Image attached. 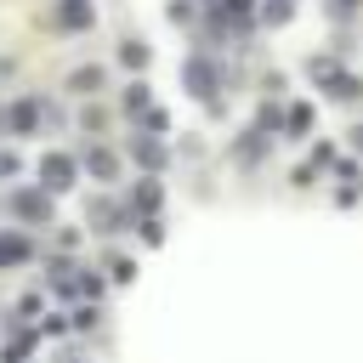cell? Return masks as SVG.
Returning a JSON list of instances; mask_svg holds the SVG:
<instances>
[{
  "label": "cell",
  "instance_id": "30bf717a",
  "mask_svg": "<svg viewBox=\"0 0 363 363\" xmlns=\"http://www.w3.org/2000/svg\"><path fill=\"white\" fill-rule=\"evenodd\" d=\"M17 170H23V159H17V153H11V147H0V182H11V176H17Z\"/></svg>",
  "mask_w": 363,
  "mask_h": 363
},
{
  "label": "cell",
  "instance_id": "6da1fadb",
  "mask_svg": "<svg viewBox=\"0 0 363 363\" xmlns=\"http://www.w3.org/2000/svg\"><path fill=\"white\" fill-rule=\"evenodd\" d=\"M45 119V96H11L0 108V136H34Z\"/></svg>",
  "mask_w": 363,
  "mask_h": 363
},
{
  "label": "cell",
  "instance_id": "5b68a950",
  "mask_svg": "<svg viewBox=\"0 0 363 363\" xmlns=\"http://www.w3.org/2000/svg\"><path fill=\"white\" fill-rule=\"evenodd\" d=\"M28 255H34V244H28L17 227H0V272H6V267H23Z\"/></svg>",
  "mask_w": 363,
  "mask_h": 363
},
{
  "label": "cell",
  "instance_id": "8fae6325",
  "mask_svg": "<svg viewBox=\"0 0 363 363\" xmlns=\"http://www.w3.org/2000/svg\"><path fill=\"white\" fill-rule=\"evenodd\" d=\"M125 108H130V113L147 108V85H130V91H125Z\"/></svg>",
  "mask_w": 363,
  "mask_h": 363
},
{
  "label": "cell",
  "instance_id": "9c48e42d",
  "mask_svg": "<svg viewBox=\"0 0 363 363\" xmlns=\"http://www.w3.org/2000/svg\"><path fill=\"white\" fill-rule=\"evenodd\" d=\"M187 85H193V91H199V96H204V91H210V68H204V62H199V57H193V62H187Z\"/></svg>",
  "mask_w": 363,
  "mask_h": 363
},
{
  "label": "cell",
  "instance_id": "3957f363",
  "mask_svg": "<svg viewBox=\"0 0 363 363\" xmlns=\"http://www.w3.org/2000/svg\"><path fill=\"white\" fill-rule=\"evenodd\" d=\"M45 23H51V28H62V34H85V28L96 23V6H91V0H57Z\"/></svg>",
  "mask_w": 363,
  "mask_h": 363
},
{
  "label": "cell",
  "instance_id": "8992f818",
  "mask_svg": "<svg viewBox=\"0 0 363 363\" xmlns=\"http://www.w3.org/2000/svg\"><path fill=\"white\" fill-rule=\"evenodd\" d=\"M85 170H91L96 182H113V176H119V159H113L108 147H91V153H85Z\"/></svg>",
  "mask_w": 363,
  "mask_h": 363
},
{
  "label": "cell",
  "instance_id": "52a82bcc",
  "mask_svg": "<svg viewBox=\"0 0 363 363\" xmlns=\"http://www.w3.org/2000/svg\"><path fill=\"white\" fill-rule=\"evenodd\" d=\"M119 62H125V68H147V45H142V40H125V45H119Z\"/></svg>",
  "mask_w": 363,
  "mask_h": 363
},
{
  "label": "cell",
  "instance_id": "277c9868",
  "mask_svg": "<svg viewBox=\"0 0 363 363\" xmlns=\"http://www.w3.org/2000/svg\"><path fill=\"white\" fill-rule=\"evenodd\" d=\"M74 176H79V164H74L68 153H40V187H45V193H68Z\"/></svg>",
  "mask_w": 363,
  "mask_h": 363
},
{
  "label": "cell",
  "instance_id": "ba28073f",
  "mask_svg": "<svg viewBox=\"0 0 363 363\" xmlns=\"http://www.w3.org/2000/svg\"><path fill=\"white\" fill-rule=\"evenodd\" d=\"M68 85H74L79 96H91V91L102 85V68H74V79H68Z\"/></svg>",
  "mask_w": 363,
  "mask_h": 363
},
{
  "label": "cell",
  "instance_id": "7a4b0ae2",
  "mask_svg": "<svg viewBox=\"0 0 363 363\" xmlns=\"http://www.w3.org/2000/svg\"><path fill=\"white\" fill-rule=\"evenodd\" d=\"M6 210L17 216V221H51V193L45 187H17V193H6Z\"/></svg>",
  "mask_w": 363,
  "mask_h": 363
}]
</instances>
